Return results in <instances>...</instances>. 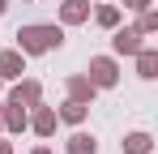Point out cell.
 <instances>
[{
	"instance_id": "obj_1",
	"label": "cell",
	"mask_w": 158,
	"mask_h": 154,
	"mask_svg": "<svg viewBox=\"0 0 158 154\" xmlns=\"http://www.w3.org/2000/svg\"><path fill=\"white\" fill-rule=\"evenodd\" d=\"M17 51L22 56H43V51H60L64 47V26H47V22H30V26H17Z\"/></svg>"
},
{
	"instance_id": "obj_2",
	"label": "cell",
	"mask_w": 158,
	"mask_h": 154,
	"mask_svg": "<svg viewBox=\"0 0 158 154\" xmlns=\"http://www.w3.org/2000/svg\"><path fill=\"white\" fill-rule=\"evenodd\" d=\"M85 77H90L98 90L120 86V64H115V56H90V69H85Z\"/></svg>"
},
{
	"instance_id": "obj_3",
	"label": "cell",
	"mask_w": 158,
	"mask_h": 154,
	"mask_svg": "<svg viewBox=\"0 0 158 154\" xmlns=\"http://www.w3.org/2000/svg\"><path fill=\"white\" fill-rule=\"evenodd\" d=\"M141 47H145V34H141L137 26H115V30H111V51H115V56H137Z\"/></svg>"
},
{
	"instance_id": "obj_4",
	"label": "cell",
	"mask_w": 158,
	"mask_h": 154,
	"mask_svg": "<svg viewBox=\"0 0 158 154\" xmlns=\"http://www.w3.org/2000/svg\"><path fill=\"white\" fill-rule=\"evenodd\" d=\"M56 124H60V120H56V107H47V103H34V107H30L26 128H34L39 137H52V133H56Z\"/></svg>"
},
{
	"instance_id": "obj_5",
	"label": "cell",
	"mask_w": 158,
	"mask_h": 154,
	"mask_svg": "<svg viewBox=\"0 0 158 154\" xmlns=\"http://www.w3.org/2000/svg\"><path fill=\"white\" fill-rule=\"evenodd\" d=\"M9 103H22V107L43 103V81H34V77H17V86L9 90Z\"/></svg>"
},
{
	"instance_id": "obj_6",
	"label": "cell",
	"mask_w": 158,
	"mask_h": 154,
	"mask_svg": "<svg viewBox=\"0 0 158 154\" xmlns=\"http://www.w3.org/2000/svg\"><path fill=\"white\" fill-rule=\"evenodd\" d=\"M64 90H69V99H73V103H85V107H90L94 94H98V86H94L85 73H73L69 81H64Z\"/></svg>"
},
{
	"instance_id": "obj_7",
	"label": "cell",
	"mask_w": 158,
	"mask_h": 154,
	"mask_svg": "<svg viewBox=\"0 0 158 154\" xmlns=\"http://www.w3.org/2000/svg\"><path fill=\"white\" fill-rule=\"evenodd\" d=\"M26 116H30V107L4 103V107H0V128H4V133H26Z\"/></svg>"
},
{
	"instance_id": "obj_8",
	"label": "cell",
	"mask_w": 158,
	"mask_h": 154,
	"mask_svg": "<svg viewBox=\"0 0 158 154\" xmlns=\"http://www.w3.org/2000/svg\"><path fill=\"white\" fill-rule=\"evenodd\" d=\"M22 73H26V56L17 47H4L0 51V77H4V81H17Z\"/></svg>"
},
{
	"instance_id": "obj_9",
	"label": "cell",
	"mask_w": 158,
	"mask_h": 154,
	"mask_svg": "<svg viewBox=\"0 0 158 154\" xmlns=\"http://www.w3.org/2000/svg\"><path fill=\"white\" fill-rule=\"evenodd\" d=\"M90 22V0H64L60 4V26H85Z\"/></svg>"
},
{
	"instance_id": "obj_10",
	"label": "cell",
	"mask_w": 158,
	"mask_h": 154,
	"mask_svg": "<svg viewBox=\"0 0 158 154\" xmlns=\"http://www.w3.org/2000/svg\"><path fill=\"white\" fill-rule=\"evenodd\" d=\"M120 150L124 154H154V137H150L145 128H132V133H124Z\"/></svg>"
},
{
	"instance_id": "obj_11",
	"label": "cell",
	"mask_w": 158,
	"mask_h": 154,
	"mask_svg": "<svg viewBox=\"0 0 158 154\" xmlns=\"http://www.w3.org/2000/svg\"><path fill=\"white\" fill-rule=\"evenodd\" d=\"M64 154H98V141H94V133L77 128V133L64 141Z\"/></svg>"
},
{
	"instance_id": "obj_12",
	"label": "cell",
	"mask_w": 158,
	"mask_h": 154,
	"mask_svg": "<svg viewBox=\"0 0 158 154\" xmlns=\"http://www.w3.org/2000/svg\"><path fill=\"white\" fill-rule=\"evenodd\" d=\"M85 116H90V107H85V103H73V99H69L60 111H56V120H60V124H73V128L85 124Z\"/></svg>"
},
{
	"instance_id": "obj_13",
	"label": "cell",
	"mask_w": 158,
	"mask_h": 154,
	"mask_svg": "<svg viewBox=\"0 0 158 154\" xmlns=\"http://www.w3.org/2000/svg\"><path fill=\"white\" fill-rule=\"evenodd\" d=\"M137 77H145V81L158 77V51L154 47H141V51H137Z\"/></svg>"
},
{
	"instance_id": "obj_14",
	"label": "cell",
	"mask_w": 158,
	"mask_h": 154,
	"mask_svg": "<svg viewBox=\"0 0 158 154\" xmlns=\"http://www.w3.org/2000/svg\"><path fill=\"white\" fill-rule=\"evenodd\" d=\"M94 22L103 26V30H115V26H120V4H103V9L94 13Z\"/></svg>"
},
{
	"instance_id": "obj_15",
	"label": "cell",
	"mask_w": 158,
	"mask_h": 154,
	"mask_svg": "<svg viewBox=\"0 0 158 154\" xmlns=\"http://www.w3.org/2000/svg\"><path fill=\"white\" fill-rule=\"evenodd\" d=\"M137 30H141V34H158V13L154 9H141V13H137Z\"/></svg>"
},
{
	"instance_id": "obj_16",
	"label": "cell",
	"mask_w": 158,
	"mask_h": 154,
	"mask_svg": "<svg viewBox=\"0 0 158 154\" xmlns=\"http://www.w3.org/2000/svg\"><path fill=\"white\" fill-rule=\"evenodd\" d=\"M128 13H141V9H154V0H124Z\"/></svg>"
},
{
	"instance_id": "obj_17",
	"label": "cell",
	"mask_w": 158,
	"mask_h": 154,
	"mask_svg": "<svg viewBox=\"0 0 158 154\" xmlns=\"http://www.w3.org/2000/svg\"><path fill=\"white\" fill-rule=\"evenodd\" d=\"M0 154H13V146H9V141H0Z\"/></svg>"
},
{
	"instance_id": "obj_18",
	"label": "cell",
	"mask_w": 158,
	"mask_h": 154,
	"mask_svg": "<svg viewBox=\"0 0 158 154\" xmlns=\"http://www.w3.org/2000/svg\"><path fill=\"white\" fill-rule=\"evenodd\" d=\"M30 154H52V150H47V146H34V150H30Z\"/></svg>"
},
{
	"instance_id": "obj_19",
	"label": "cell",
	"mask_w": 158,
	"mask_h": 154,
	"mask_svg": "<svg viewBox=\"0 0 158 154\" xmlns=\"http://www.w3.org/2000/svg\"><path fill=\"white\" fill-rule=\"evenodd\" d=\"M4 13H9V0H0V17H4Z\"/></svg>"
},
{
	"instance_id": "obj_20",
	"label": "cell",
	"mask_w": 158,
	"mask_h": 154,
	"mask_svg": "<svg viewBox=\"0 0 158 154\" xmlns=\"http://www.w3.org/2000/svg\"><path fill=\"white\" fill-rule=\"evenodd\" d=\"M0 90H4V77H0Z\"/></svg>"
},
{
	"instance_id": "obj_21",
	"label": "cell",
	"mask_w": 158,
	"mask_h": 154,
	"mask_svg": "<svg viewBox=\"0 0 158 154\" xmlns=\"http://www.w3.org/2000/svg\"><path fill=\"white\" fill-rule=\"evenodd\" d=\"M22 4H26V0H22Z\"/></svg>"
}]
</instances>
